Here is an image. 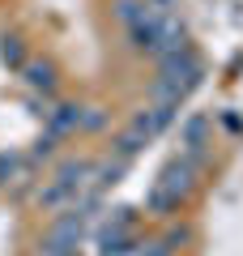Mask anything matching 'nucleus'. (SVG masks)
<instances>
[{"label":"nucleus","mask_w":243,"mask_h":256,"mask_svg":"<svg viewBox=\"0 0 243 256\" xmlns=\"http://www.w3.org/2000/svg\"><path fill=\"white\" fill-rule=\"evenodd\" d=\"M192 180H196V162L192 158H175V162L162 166V175L150 188V210L154 214H171L180 210V201L192 192Z\"/></svg>","instance_id":"nucleus-1"},{"label":"nucleus","mask_w":243,"mask_h":256,"mask_svg":"<svg viewBox=\"0 0 243 256\" xmlns=\"http://www.w3.org/2000/svg\"><path fill=\"white\" fill-rule=\"evenodd\" d=\"M196 82H200V60L188 52V47H180V52H171V56H162L158 102H175V107H180V98H184Z\"/></svg>","instance_id":"nucleus-2"},{"label":"nucleus","mask_w":243,"mask_h":256,"mask_svg":"<svg viewBox=\"0 0 243 256\" xmlns=\"http://www.w3.org/2000/svg\"><path fill=\"white\" fill-rule=\"evenodd\" d=\"M175 120V102H154L150 111H136L132 116V124L124 128V132H120V141H116V154L120 158H132L136 150L145 146V141H154L162 132V128L171 124Z\"/></svg>","instance_id":"nucleus-3"},{"label":"nucleus","mask_w":243,"mask_h":256,"mask_svg":"<svg viewBox=\"0 0 243 256\" xmlns=\"http://www.w3.org/2000/svg\"><path fill=\"white\" fill-rule=\"evenodd\" d=\"M81 235H86V210L68 205V214H64V218H56L52 230H47V239H43V256H77Z\"/></svg>","instance_id":"nucleus-4"},{"label":"nucleus","mask_w":243,"mask_h":256,"mask_svg":"<svg viewBox=\"0 0 243 256\" xmlns=\"http://www.w3.org/2000/svg\"><path fill=\"white\" fill-rule=\"evenodd\" d=\"M90 162H64L60 171H56L52 188H43V196H38V205H47V210H56V205L64 201H77L81 188H90Z\"/></svg>","instance_id":"nucleus-5"},{"label":"nucleus","mask_w":243,"mask_h":256,"mask_svg":"<svg viewBox=\"0 0 243 256\" xmlns=\"http://www.w3.org/2000/svg\"><path fill=\"white\" fill-rule=\"evenodd\" d=\"M102 252L107 256H120V252H128V244H132V226H128V218H116V226H107L102 230Z\"/></svg>","instance_id":"nucleus-6"},{"label":"nucleus","mask_w":243,"mask_h":256,"mask_svg":"<svg viewBox=\"0 0 243 256\" xmlns=\"http://www.w3.org/2000/svg\"><path fill=\"white\" fill-rule=\"evenodd\" d=\"M209 141V120L205 116H192L188 124H184V146H188V158H196L200 150H205Z\"/></svg>","instance_id":"nucleus-7"},{"label":"nucleus","mask_w":243,"mask_h":256,"mask_svg":"<svg viewBox=\"0 0 243 256\" xmlns=\"http://www.w3.org/2000/svg\"><path fill=\"white\" fill-rule=\"evenodd\" d=\"M77 124H81V111H77V107H56V111H47V132H52V137H64V132H72Z\"/></svg>","instance_id":"nucleus-8"},{"label":"nucleus","mask_w":243,"mask_h":256,"mask_svg":"<svg viewBox=\"0 0 243 256\" xmlns=\"http://www.w3.org/2000/svg\"><path fill=\"white\" fill-rule=\"evenodd\" d=\"M26 82L34 86V90H52V86H56L52 64H30V68H26Z\"/></svg>","instance_id":"nucleus-9"}]
</instances>
